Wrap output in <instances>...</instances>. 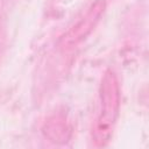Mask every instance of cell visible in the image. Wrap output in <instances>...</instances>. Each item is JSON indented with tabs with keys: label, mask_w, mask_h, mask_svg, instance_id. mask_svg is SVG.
Returning a JSON list of instances; mask_svg holds the SVG:
<instances>
[{
	"label": "cell",
	"mask_w": 149,
	"mask_h": 149,
	"mask_svg": "<svg viewBox=\"0 0 149 149\" xmlns=\"http://www.w3.org/2000/svg\"><path fill=\"white\" fill-rule=\"evenodd\" d=\"M121 102V92L114 71L107 70L100 84V111L95 120L92 139L97 147H105L113 134Z\"/></svg>",
	"instance_id": "obj_1"
},
{
	"label": "cell",
	"mask_w": 149,
	"mask_h": 149,
	"mask_svg": "<svg viewBox=\"0 0 149 149\" xmlns=\"http://www.w3.org/2000/svg\"><path fill=\"white\" fill-rule=\"evenodd\" d=\"M106 0H94L87 8L86 13L72 26L58 41V48L63 51L70 50L83 42L95 28L100 17L105 13Z\"/></svg>",
	"instance_id": "obj_2"
},
{
	"label": "cell",
	"mask_w": 149,
	"mask_h": 149,
	"mask_svg": "<svg viewBox=\"0 0 149 149\" xmlns=\"http://www.w3.org/2000/svg\"><path fill=\"white\" fill-rule=\"evenodd\" d=\"M42 133L45 139L55 144H65L72 136V129L65 118L54 115L42 127Z\"/></svg>",
	"instance_id": "obj_3"
}]
</instances>
